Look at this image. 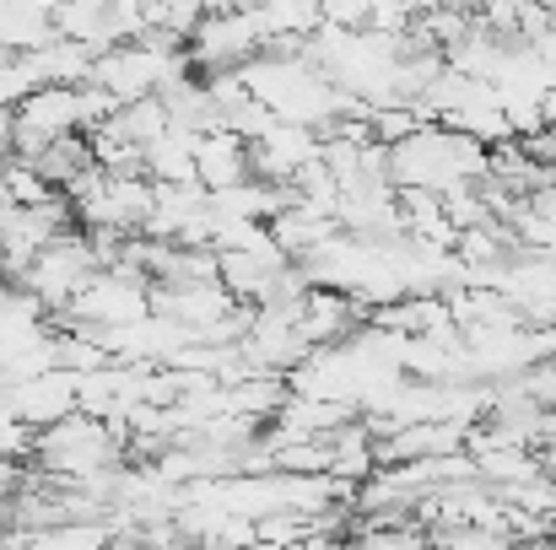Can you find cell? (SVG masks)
<instances>
[{
    "label": "cell",
    "mask_w": 556,
    "mask_h": 550,
    "mask_svg": "<svg viewBox=\"0 0 556 550\" xmlns=\"http://www.w3.org/2000/svg\"><path fill=\"white\" fill-rule=\"evenodd\" d=\"M125 448H130L125 421H103L87 410L33 426V443H27V453L38 459V475H49V481H87L98 470H114L130 459Z\"/></svg>",
    "instance_id": "1"
},
{
    "label": "cell",
    "mask_w": 556,
    "mask_h": 550,
    "mask_svg": "<svg viewBox=\"0 0 556 550\" xmlns=\"http://www.w3.org/2000/svg\"><path fill=\"white\" fill-rule=\"evenodd\" d=\"M98 265H103V259H98L92 238H87V232H81V221H76V227L54 232V238H49V243H43V248H38V254L11 276V281H22V292H33V297L54 314V308H65V303H71V292H76Z\"/></svg>",
    "instance_id": "2"
},
{
    "label": "cell",
    "mask_w": 556,
    "mask_h": 550,
    "mask_svg": "<svg viewBox=\"0 0 556 550\" xmlns=\"http://www.w3.org/2000/svg\"><path fill=\"white\" fill-rule=\"evenodd\" d=\"M185 49L200 76L205 71H238L249 54L265 49V33H260L254 5L249 11H200V22H194V33L185 38Z\"/></svg>",
    "instance_id": "3"
},
{
    "label": "cell",
    "mask_w": 556,
    "mask_h": 550,
    "mask_svg": "<svg viewBox=\"0 0 556 550\" xmlns=\"http://www.w3.org/2000/svg\"><path fill=\"white\" fill-rule=\"evenodd\" d=\"M76 227V210L71 200L54 189L49 200H33V205H16V200H0V259H5V276H16L54 232Z\"/></svg>",
    "instance_id": "4"
},
{
    "label": "cell",
    "mask_w": 556,
    "mask_h": 550,
    "mask_svg": "<svg viewBox=\"0 0 556 550\" xmlns=\"http://www.w3.org/2000/svg\"><path fill=\"white\" fill-rule=\"evenodd\" d=\"M319 157V130L314 125H292V119H270L254 141H249V168L254 179L287 183L303 163Z\"/></svg>",
    "instance_id": "5"
},
{
    "label": "cell",
    "mask_w": 556,
    "mask_h": 550,
    "mask_svg": "<svg viewBox=\"0 0 556 550\" xmlns=\"http://www.w3.org/2000/svg\"><path fill=\"white\" fill-rule=\"evenodd\" d=\"M363 319H368V308H363L357 297L336 292V286H308V292L298 297V335H303L308 346L346 341Z\"/></svg>",
    "instance_id": "6"
},
{
    "label": "cell",
    "mask_w": 556,
    "mask_h": 550,
    "mask_svg": "<svg viewBox=\"0 0 556 550\" xmlns=\"http://www.w3.org/2000/svg\"><path fill=\"white\" fill-rule=\"evenodd\" d=\"M254 174L249 168V141L227 125H211L194 136V179L205 189H227V183H243Z\"/></svg>",
    "instance_id": "7"
},
{
    "label": "cell",
    "mask_w": 556,
    "mask_h": 550,
    "mask_svg": "<svg viewBox=\"0 0 556 550\" xmlns=\"http://www.w3.org/2000/svg\"><path fill=\"white\" fill-rule=\"evenodd\" d=\"M147 179L152 183L194 179V130L168 125L163 136H152V141H147Z\"/></svg>",
    "instance_id": "8"
},
{
    "label": "cell",
    "mask_w": 556,
    "mask_h": 550,
    "mask_svg": "<svg viewBox=\"0 0 556 550\" xmlns=\"http://www.w3.org/2000/svg\"><path fill=\"white\" fill-rule=\"evenodd\" d=\"M49 189H65V183L76 179L87 163H92V146H87V130H71V136H54V141H43L33 157H27Z\"/></svg>",
    "instance_id": "9"
},
{
    "label": "cell",
    "mask_w": 556,
    "mask_h": 550,
    "mask_svg": "<svg viewBox=\"0 0 556 550\" xmlns=\"http://www.w3.org/2000/svg\"><path fill=\"white\" fill-rule=\"evenodd\" d=\"M33 87H43L38 76H33V65H27V54H11L5 65H0V108H16Z\"/></svg>",
    "instance_id": "10"
},
{
    "label": "cell",
    "mask_w": 556,
    "mask_h": 550,
    "mask_svg": "<svg viewBox=\"0 0 556 550\" xmlns=\"http://www.w3.org/2000/svg\"><path fill=\"white\" fill-rule=\"evenodd\" d=\"M200 5H205V11H249L254 0H200Z\"/></svg>",
    "instance_id": "11"
},
{
    "label": "cell",
    "mask_w": 556,
    "mask_h": 550,
    "mask_svg": "<svg viewBox=\"0 0 556 550\" xmlns=\"http://www.w3.org/2000/svg\"><path fill=\"white\" fill-rule=\"evenodd\" d=\"M22 5H33V11H43V16H49V11H54L60 0H22Z\"/></svg>",
    "instance_id": "12"
}]
</instances>
